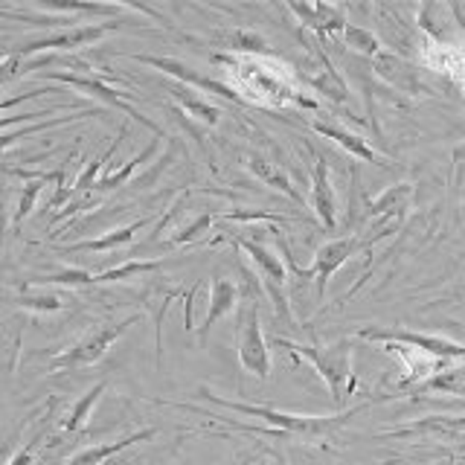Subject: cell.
I'll return each mask as SVG.
<instances>
[{
  "label": "cell",
  "mask_w": 465,
  "mask_h": 465,
  "mask_svg": "<svg viewBox=\"0 0 465 465\" xmlns=\"http://www.w3.org/2000/svg\"><path fill=\"white\" fill-rule=\"evenodd\" d=\"M309 125H312V131H317L320 137H326V140H331V143H338L341 149H346L352 157L367 160V163H375V166H384V157L378 154L367 140L358 137V134H352V131H346L343 125L323 123V120H312Z\"/></svg>",
  "instance_id": "16"
},
{
  "label": "cell",
  "mask_w": 465,
  "mask_h": 465,
  "mask_svg": "<svg viewBox=\"0 0 465 465\" xmlns=\"http://www.w3.org/2000/svg\"><path fill=\"white\" fill-rule=\"evenodd\" d=\"M247 166H251V172L256 174V178H259L262 183H268V186H273V189H280V193H285L291 201H297L300 207L305 210V201H302V195L297 193V186L291 183L288 172H282L280 166L273 163V160H268V157H262V154L251 152V154H247Z\"/></svg>",
  "instance_id": "21"
},
{
  "label": "cell",
  "mask_w": 465,
  "mask_h": 465,
  "mask_svg": "<svg viewBox=\"0 0 465 465\" xmlns=\"http://www.w3.org/2000/svg\"><path fill=\"white\" fill-rule=\"evenodd\" d=\"M411 201H413V183H396V186H390L387 193H381L367 203V215L404 222V213H407V207H411Z\"/></svg>",
  "instance_id": "18"
},
{
  "label": "cell",
  "mask_w": 465,
  "mask_h": 465,
  "mask_svg": "<svg viewBox=\"0 0 465 465\" xmlns=\"http://www.w3.org/2000/svg\"><path fill=\"white\" fill-rule=\"evenodd\" d=\"M247 312L242 314L239 323V361L242 367L256 375L259 381H268L271 378V346L262 334V323H259V302L247 300Z\"/></svg>",
  "instance_id": "6"
},
{
  "label": "cell",
  "mask_w": 465,
  "mask_h": 465,
  "mask_svg": "<svg viewBox=\"0 0 465 465\" xmlns=\"http://www.w3.org/2000/svg\"><path fill=\"white\" fill-rule=\"evenodd\" d=\"M44 76H47V79H55V82H62V84H73V87H79V91H84V94H91V96L102 99L108 108L123 111L125 116H131V120H137L140 125L149 128L152 134H157L160 140H163V128L154 125V123L149 120V116H143L134 105H131V102L123 99L120 91H114V87H111L108 82H102L99 76H82V73H64V70H47Z\"/></svg>",
  "instance_id": "7"
},
{
  "label": "cell",
  "mask_w": 465,
  "mask_h": 465,
  "mask_svg": "<svg viewBox=\"0 0 465 465\" xmlns=\"http://www.w3.org/2000/svg\"><path fill=\"white\" fill-rule=\"evenodd\" d=\"M358 247H361V242L355 236H343V239L326 242L323 247H320V251L314 253L312 268H300V265H294V262H288V268L294 271V276H300V280H314L317 297H323L334 271H341V265H346L349 256H355Z\"/></svg>",
  "instance_id": "9"
},
{
  "label": "cell",
  "mask_w": 465,
  "mask_h": 465,
  "mask_svg": "<svg viewBox=\"0 0 465 465\" xmlns=\"http://www.w3.org/2000/svg\"><path fill=\"white\" fill-rule=\"evenodd\" d=\"M384 352L390 355H396L401 363H404V378L399 381V390L404 387H421L425 381H430L433 375H440L445 372L450 363L454 361H442V358H433V355H425V352H419V349L413 346H401V343H384Z\"/></svg>",
  "instance_id": "12"
},
{
  "label": "cell",
  "mask_w": 465,
  "mask_h": 465,
  "mask_svg": "<svg viewBox=\"0 0 465 465\" xmlns=\"http://www.w3.org/2000/svg\"><path fill=\"white\" fill-rule=\"evenodd\" d=\"M421 392H465V363H450L440 375H433L430 381L419 387Z\"/></svg>",
  "instance_id": "27"
},
{
  "label": "cell",
  "mask_w": 465,
  "mask_h": 465,
  "mask_svg": "<svg viewBox=\"0 0 465 465\" xmlns=\"http://www.w3.org/2000/svg\"><path fill=\"white\" fill-rule=\"evenodd\" d=\"M361 341L370 343H401V346H413L419 352L442 358V361H465V346L457 341L440 338V334H421V331H411V329H361L358 331Z\"/></svg>",
  "instance_id": "5"
},
{
  "label": "cell",
  "mask_w": 465,
  "mask_h": 465,
  "mask_svg": "<svg viewBox=\"0 0 465 465\" xmlns=\"http://www.w3.org/2000/svg\"><path fill=\"white\" fill-rule=\"evenodd\" d=\"M341 41L346 44L349 50H355V53H363V55H370V58H378V55L384 53L381 41H378V35L372 33V29H367V26H355V24H346V29H343Z\"/></svg>",
  "instance_id": "26"
},
{
  "label": "cell",
  "mask_w": 465,
  "mask_h": 465,
  "mask_svg": "<svg viewBox=\"0 0 465 465\" xmlns=\"http://www.w3.org/2000/svg\"><path fill=\"white\" fill-rule=\"evenodd\" d=\"M239 302V288L232 280H227V276H213L210 282V309H207V317H203L201 323V341H207L210 329L218 323L222 317H227L232 309H236Z\"/></svg>",
  "instance_id": "17"
},
{
  "label": "cell",
  "mask_w": 465,
  "mask_h": 465,
  "mask_svg": "<svg viewBox=\"0 0 465 465\" xmlns=\"http://www.w3.org/2000/svg\"><path fill=\"white\" fill-rule=\"evenodd\" d=\"M288 9L300 15V21L305 29H312V33L326 41V38H341L343 29H346V18L338 6H326V4H288Z\"/></svg>",
  "instance_id": "14"
},
{
  "label": "cell",
  "mask_w": 465,
  "mask_h": 465,
  "mask_svg": "<svg viewBox=\"0 0 465 465\" xmlns=\"http://www.w3.org/2000/svg\"><path fill=\"white\" fill-rule=\"evenodd\" d=\"M24 73V58L21 55H15V53H9L4 62H0V87L4 84H9L12 79H18Z\"/></svg>",
  "instance_id": "35"
},
{
  "label": "cell",
  "mask_w": 465,
  "mask_h": 465,
  "mask_svg": "<svg viewBox=\"0 0 465 465\" xmlns=\"http://www.w3.org/2000/svg\"><path fill=\"white\" fill-rule=\"evenodd\" d=\"M140 320V314H131L120 323H96L87 334L73 343L70 349H64L62 355H55L50 363V372H67V370H79V367H91L99 358H105L108 349L123 338V334L134 326Z\"/></svg>",
  "instance_id": "4"
},
{
  "label": "cell",
  "mask_w": 465,
  "mask_h": 465,
  "mask_svg": "<svg viewBox=\"0 0 465 465\" xmlns=\"http://www.w3.org/2000/svg\"><path fill=\"white\" fill-rule=\"evenodd\" d=\"M154 152H157V143H152L149 145V149H145V152H140L134 160H128V163L120 169V172H114V174H105V178H99L94 186L96 189H114V186H123L128 178H131V174H134L143 163H145V160H149V157H154Z\"/></svg>",
  "instance_id": "29"
},
{
  "label": "cell",
  "mask_w": 465,
  "mask_h": 465,
  "mask_svg": "<svg viewBox=\"0 0 465 465\" xmlns=\"http://www.w3.org/2000/svg\"><path fill=\"white\" fill-rule=\"evenodd\" d=\"M309 62H305V82H309L317 94L329 96L331 102H349V87L341 79V73L334 70V64L329 62V55L320 50V44H309Z\"/></svg>",
  "instance_id": "13"
},
{
  "label": "cell",
  "mask_w": 465,
  "mask_h": 465,
  "mask_svg": "<svg viewBox=\"0 0 465 465\" xmlns=\"http://www.w3.org/2000/svg\"><path fill=\"white\" fill-rule=\"evenodd\" d=\"M236 244L242 247V251H244L247 256L253 259V265L259 268L262 280H265V285H268L271 302L276 305V312H280V317L291 323L288 297H285V273H288V271H285L282 256H276L268 244H262V242H256V239H244V236H239Z\"/></svg>",
  "instance_id": "8"
},
{
  "label": "cell",
  "mask_w": 465,
  "mask_h": 465,
  "mask_svg": "<svg viewBox=\"0 0 465 465\" xmlns=\"http://www.w3.org/2000/svg\"><path fill=\"white\" fill-rule=\"evenodd\" d=\"M312 154V210L320 218V224L326 230H334L338 224V195H334L331 186V174H329V163L323 154H317V149L309 145Z\"/></svg>",
  "instance_id": "11"
},
{
  "label": "cell",
  "mask_w": 465,
  "mask_h": 465,
  "mask_svg": "<svg viewBox=\"0 0 465 465\" xmlns=\"http://www.w3.org/2000/svg\"><path fill=\"white\" fill-rule=\"evenodd\" d=\"M201 396L213 404H218V407H224V411H232V413H242L247 419L262 421V425H265L273 436H294V440H323V436L343 428L349 419L367 407V404L352 407V411H343L341 416H297V413L276 411V407H268V404L230 401L222 396H213L210 390H201Z\"/></svg>",
  "instance_id": "2"
},
{
  "label": "cell",
  "mask_w": 465,
  "mask_h": 465,
  "mask_svg": "<svg viewBox=\"0 0 465 465\" xmlns=\"http://www.w3.org/2000/svg\"><path fill=\"white\" fill-rule=\"evenodd\" d=\"M276 346L288 349L300 358H305L317 370V375L323 378L329 392H331V401L343 407L349 401V396L355 392L358 387V378H355V367H352V341H338L331 346H312V343H297V341H285V338H276Z\"/></svg>",
  "instance_id": "3"
},
{
  "label": "cell",
  "mask_w": 465,
  "mask_h": 465,
  "mask_svg": "<svg viewBox=\"0 0 465 465\" xmlns=\"http://www.w3.org/2000/svg\"><path fill=\"white\" fill-rule=\"evenodd\" d=\"M152 436H157L154 428H143V430L131 433V436H123V440H116V442H105V445L84 448V450H79V454H73V457L67 460V465H102L105 460H111L114 454H120V450H125V448H131V445H137V442L152 440Z\"/></svg>",
  "instance_id": "19"
},
{
  "label": "cell",
  "mask_w": 465,
  "mask_h": 465,
  "mask_svg": "<svg viewBox=\"0 0 465 465\" xmlns=\"http://www.w3.org/2000/svg\"><path fill=\"white\" fill-rule=\"evenodd\" d=\"M152 222H154V218H140V222L128 224V227H120V230H114V232H108V236H102V239H94V242H76V244H70L67 251H91V253H105V251H114V247H123V244H128V242L134 239L143 227H149Z\"/></svg>",
  "instance_id": "23"
},
{
  "label": "cell",
  "mask_w": 465,
  "mask_h": 465,
  "mask_svg": "<svg viewBox=\"0 0 465 465\" xmlns=\"http://www.w3.org/2000/svg\"><path fill=\"white\" fill-rule=\"evenodd\" d=\"M282 465H288V462H285V460H282Z\"/></svg>",
  "instance_id": "40"
},
{
  "label": "cell",
  "mask_w": 465,
  "mask_h": 465,
  "mask_svg": "<svg viewBox=\"0 0 465 465\" xmlns=\"http://www.w3.org/2000/svg\"><path fill=\"white\" fill-rule=\"evenodd\" d=\"M137 62L143 64H152L157 70H163L169 73V76H178L189 84H195L201 87L203 94H215V96H224L230 102H242V96L232 91V84H224V82H215V79H207V76H201V73H195L193 67H186L183 62H178V58H157V55H134Z\"/></svg>",
  "instance_id": "15"
},
{
  "label": "cell",
  "mask_w": 465,
  "mask_h": 465,
  "mask_svg": "<svg viewBox=\"0 0 465 465\" xmlns=\"http://www.w3.org/2000/svg\"><path fill=\"white\" fill-rule=\"evenodd\" d=\"M41 9L53 12H94V15H111L120 12V6H105V4H64V0H41Z\"/></svg>",
  "instance_id": "33"
},
{
  "label": "cell",
  "mask_w": 465,
  "mask_h": 465,
  "mask_svg": "<svg viewBox=\"0 0 465 465\" xmlns=\"http://www.w3.org/2000/svg\"><path fill=\"white\" fill-rule=\"evenodd\" d=\"M213 58L230 70L232 91L251 96L256 105H265V108H285V105L317 108L314 99H305L300 94L291 67L276 62V58H268V55H224V53H215Z\"/></svg>",
  "instance_id": "1"
},
{
  "label": "cell",
  "mask_w": 465,
  "mask_h": 465,
  "mask_svg": "<svg viewBox=\"0 0 465 465\" xmlns=\"http://www.w3.org/2000/svg\"><path fill=\"white\" fill-rule=\"evenodd\" d=\"M213 218H215V215H210V213L198 215L193 224H186V227L178 232V236H172V244H186V242H193V239L203 236V232H210V227H213Z\"/></svg>",
  "instance_id": "34"
},
{
  "label": "cell",
  "mask_w": 465,
  "mask_h": 465,
  "mask_svg": "<svg viewBox=\"0 0 465 465\" xmlns=\"http://www.w3.org/2000/svg\"><path fill=\"white\" fill-rule=\"evenodd\" d=\"M41 445V433L35 436V440L33 442H26L21 450H18V454H15L12 460H9V465H33V460H35V448Z\"/></svg>",
  "instance_id": "36"
},
{
  "label": "cell",
  "mask_w": 465,
  "mask_h": 465,
  "mask_svg": "<svg viewBox=\"0 0 465 465\" xmlns=\"http://www.w3.org/2000/svg\"><path fill=\"white\" fill-rule=\"evenodd\" d=\"M425 64L436 73H448L450 79H460L465 84V47L460 44H428Z\"/></svg>",
  "instance_id": "20"
},
{
  "label": "cell",
  "mask_w": 465,
  "mask_h": 465,
  "mask_svg": "<svg viewBox=\"0 0 465 465\" xmlns=\"http://www.w3.org/2000/svg\"><path fill=\"white\" fill-rule=\"evenodd\" d=\"M450 160H454V163H462V160H465V143H462V145H457L454 154H450Z\"/></svg>",
  "instance_id": "39"
},
{
  "label": "cell",
  "mask_w": 465,
  "mask_h": 465,
  "mask_svg": "<svg viewBox=\"0 0 465 465\" xmlns=\"http://www.w3.org/2000/svg\"><path fill=\"white\" fill-rule=\"evenodd\" d=\"M157 268H160V262H125V265H120V268H111V271H105V273L91 276V285H94V282H116V280H128V276H134V273L157 271Z\"/></svg>",
  "instance_id": "31"
},
{
  "label": "cell",
  "mask_w": 465,
  "mask_h": 465,
  "mask_svg": "<svg viewBox=\"0 0 465 465\" xmlns=\"http://www.w3.org/2000/svg\"><path fill=\"white\" fill-rule=\"evenodd\" d=\"M6 224H9V189L0 183V242L6 236Z\"/></svg>",
  "instance_id": "37"
},
{
  "label": "cell",
  "mask_w": 465,
  "mask_h": 465,
  "mask_svg": "<svg viewBox=\"0 0 465 465\" xmlns=\"http://www.w3.org/2000/svg\"><path fill=\"white\" fill-rule=\"evenodd\" d=\"M44 91H26V94H18V96H12V99H4L0 102V111H6V108H15V105H21V102L26 99H35L41 96ZM53 111H41V114H15V116H0V125H15V123H26V120H35V116H50Z\"/></svg>",
  "instance_id": "32"
},
{
  "label": "cell",
  "mask_w": 465,
  "mask_h": 465,
  "mask_svg": "<svg viewBox=\"0 0 465 465\" xmlns=\"http://www.w3.org/2000/svg\"><path fill=\"white\" fill-rule=\"evenodd\" d=\"M172 96L181 102V105L186 108L189 116H195L198 123H207V125H215L218 123V116H222V111H218L215 105H210L207 99H201L195 91H189V87L178 84V87H172Z\"/></svg>",
  "instance_id": "25"
},
{
  "label": "cell",
  "mask_w": 465,
  "mask_h": 465,
  "mask_svg": "<svg viewBox=\"0 0 465 465\" xmlns=\"http://www.w3.org/2000/svg\"><path fill=\"white\" fill-rule=\"evenodd\" d=\"M375 73H378L381 79H387L392 87H401V91H407V94L421 91L419 76H416V67H413V64H407L404 58H399V55L381 53V55L375 58Z\"/></svg>",
  "instance_id": "22"
},
{
  "label": "cell",
  "mask_w": 465,
  "mask_h": 465,
  "mask_svg": "<svg viewBox=\"0 0 465 465\" xmlns=\"http://www.w3.org/2000/svg\"><path fill=\"white\" fill-rule=\"evenodd\" d=\"M262 457V450H251V454H242L239 460H232L230 465H253Z\"/></svg>",
  "instance_id": "38"
},
{
  "label": "cell",
  "mask_w": 465,
  "mask_h": 465,
  "mask_svg": "<svg viewBox=\"0 0 465 465\" xmlns=\"http://www.w3.org/2000/svg\"><path fill=\"white\" fill-rule=\"evenodd\" d=\"M47 181H62V174H53V178H38V181H26V186H24V193L18 195V210H15V224H21L24 218L33 213V207H35V201H38V195H41V189H44V183Z\"/></svg>",
  "instance_id": "30"
},
{
  "label": "cell",
  "mask_w": 465,
  "mask_h": 465,
  "mask_svg": "<svg viewBox=\"0 0 465 465\" xmlns=\"http://www.w3.org/2000/svg\"><path fill=\"white\" fill-rule=\"evenodd\" d=\"M105 390H108V384H105V381H99L94 390H87L84 396L70 407L67 416L62 419V430H64V433H76V430H82V428L87 425V419H91V411L96 407L99 396H102V392H105Z\"/></svg>",
  "instance_id": "24"
},
{
  "label": "cell",
  "mask_w": 465,
  "mask_h": 465,
  "mask_svg": "<svg viewBox=\"0 0 465 465\" xmlns=\"http://www.w3.org/2000/svg\"><path fill=\"white\" fill-rule=\"evenodd\" d=\"M82 116H94V111H79V114H73V116H53V120H44V123H35V125L18 128V131H12V134H0V149H9L12 143H18V140H24L29 134H38V131L64 125V123H73V120H82Z\"/></svg>",
  "instance_id": "28"
},
{
  "label": "cell",
  "mask_w": 465,
  "mask_h": 465,
  "mask_svg": "<svg viewBox=\"0 0 465 465\" xmlns=\"http://www.w3.org/2000/svg\"><path fill=\"white\" fill-rule=\"evenodd\" d=\"M116 24H82V26H67L62 33L47 35V38H35L29 44H21L15 47V55H33V53H44V50H79V47H91L102 35H108Z\"/></svg>",
  "instance_id": "10"
}]
</instances>
